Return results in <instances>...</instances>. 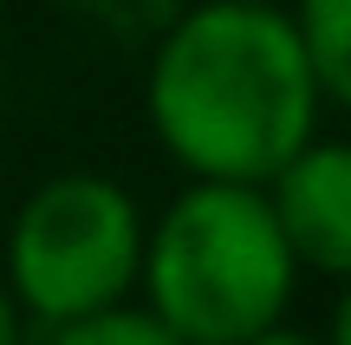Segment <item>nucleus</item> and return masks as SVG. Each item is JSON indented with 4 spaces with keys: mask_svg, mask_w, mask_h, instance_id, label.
I'll return each mask as SVG.
<instances>
[{
    "mask_svg": "<svg viewBox=\"0 0 351 345\" xmlns=\"http://www.w3.org/2000/svg\"><path fill=\"white\" fill-rule=\"evenodd\" d=\"M143 117L189 182L267 189L319 137L326 98L280 0H195L150 52Z\"/></svg>",
    "mask_w": 351,
    "mask_h": 345,
    "instance_id": "obj_1",
    "label": "nucleus"
},
{
    "mask_svg": "<svg viewBox=\"0 0 351 345\" xmlns=\"http://www.w3.org/2000/svg\"><path fill=\"white\" fill-rule=\"evenodd\" d=\"M137 294V307L182 345H247L287 326L300 267L261 189L182 182L143 228Z\"/></svg>",
    "mask_w": 351,
    "mask_h": 345,
    "instance_id": "obj_2",
    "label": "nucleus"
},
{
    "mask_svg": "<svg viewBox=\"0 0 351 345\" xmlns=\"http://www.w3.org/2000/svg\"><path fill=\"white\" fill-rule=\"evenodd\" d=\"M143 202L104 169H59L20 195L0 241V287L26 333L98 320L137 300L143 267Z\"/></svg>",
    "mask_w": 351,
    "mask_h": 345,
    "instance_id": "obj_3",
    "label": "nucleus"
},
{
    "mask_svg": "<svg viewBox=\"0 0 351 345\" xmlns=\"http://www.w3.org/2000/svg\"><path fill=\"white\" fill-rule=\"evenodd\" d=\"M261 195L280 222V241H287L300 281L319 274V281L351 287V137L319 130Z\"/></svg>",
    "mask_w": 351,
    "mask_h": 345,
    "instance_id": "obj_4",
    "label": "nucleus"
},
{
    "mask_svg": "<svg viewBox=\"0 0 351 345\" xmlns=\"http://www.w3.org/2000/svg\"><path fill=\"white\" fill-rule=\"evenodd\" d=\"M287 20L306 46L319 98L351 117V0H293Z\"/></svg>",
    "mask_w": 351,
    "mask_h": 345,
    "instance_id": "obj_5",
    "label": "nucleus"
},
{
    "mask_svg": "<svg viewBox=\"0 0 351 345\" xmlns=\"http://www.w3.org/2000/svg\"><path fill=\"white\" fill-rule=\"evenodd\" d=\"M39 345H182V339L163 333V326L130 300V307H111V313H98V320H78V326H59V333H39Z\"/></svg>",
    "mask_w": 351,
    "mask_h": 345,
    "instance_id": "obj_6",
    "label": "nucleus"
},
{
    "mask_svg": "<svg viewBox=\"0 0 351 345\" xmlns=\"http://www.w3.org/2000/svg\"><path fill=\"white\" fill-rule=\"evenodd\" d=\"M0 345H26V320H20V307L7 300V287H0Z\"/></svg>",
    "mask_w": 351,
    "mask_h": 345,
    "instance_id": "obj_7",
    "label": "nucleus"
},
{
    "mask_svg": "<svg viewBox=\"0 0 351 345\" xmlns=\"http://www.w3.org/2000/svg\"><path fill=\"white\" fill-rule=\"evenodd\" d=\"M326 345H351V287H339V307H332V333Z\"/></svg>",
    "mask_w": 351,
    "mask_h": 345,
    "instance_id": "obj_8",
    "label": "nucleus"
},
{
    "mask_svg": "<svg viewBox=\"0 0 351 345\" xmlns=\"http://www.w3.org/2000/svg\"><path fill=\"white\" fill-rule=\"evenodd\" d=\"M247 345H326L319 333H300V326H274L267 339H247Z\"/></svg>",
    "mask_w": 351,
    "mask_h": 345,
    "instance_id": "obj_9",
    "label": "nucleus"
}]
</instances>
